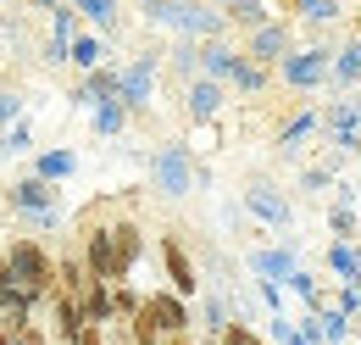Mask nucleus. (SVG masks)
<instances>
[{
  "label": "nucleus",
  "mask_w": 361,
  "mask_h": 345,
  "mask_svg": "<svg viewBox=\"0 0 361 345\" xmlns=\"http://www.w3.org/2000/svg\"><path fill=\"white\" fill-rule=\"evenodd\" d=\"M289 50H295V28H289V17H272V23H262V28L245 34V56H256V62H267V67H278Z\"/></svg>",
  "instance_id": "20e7f679"
},
{
  "label": "nucleus",
  "mask_w": 361,
  "mask_h": 345,
  "mask_svg": "<svg viewBox=\"0 0 361 345\" xmlns=\"http://www.w3.org/2000/svg\"><path fill=\"white\" fill-rule=\"evenodd\" d=\"M245 206L262 217L267 228H289V195H278L272 184H250L245 189Z\"/></svg>",
  "instance_id": "0eeeda50"
},
{
  "label": "nucleus",
  "mask_w": 361,
  "mask_h": 345,
  "mask_svg": "<svg viewBox=\"0 0 361 345\" xmlns=\"http://www.w3.org/2000/svg\"><path fill=\"white\" fill-rule=\"evenodd\" d=\"M217 112H223V84L217 78H195L189 84V117L195 123H212Z\"/></svg>",
  "instance_id": "9d476101"
},
{
  "label": "nucleus",
  "mask_w": 361,
  "mask_h": 345,
  "mask_svg": "<svg viewBox=\"0 0 361 345\" xmlns=\"http://www.w3.org/2000/svg\"><path fill=\"white\" fill-rule=\"evenodd\" d=\"M328 84H334V89L361 84V45H350V50H339V56H334V73H328Z\"/></svg>",
  "instance_id": "4468645a"
},
{
  "label": "nucleus",
  "mask_w": 361,
  "mask_h": 345,
  "mask_svg": "<svg viewBox=\"0 0 361 345\" xmlns=\"http://www.w3.org/2000/svg\"><path fill=\"white\" fill-rule=\"evenodd\" d=\"M322 129H328V139L339 145V151H350L361 134V100L356 95H345V100H334L328 112H322Z\"/></svg>",
  "instance_id": "39448f33"
},
{
  "label": "nucleus",
  "mask_w": 361,
  "mask_h": 345,
  "mask_svg": "<svg viewBox=\"0 0 361 345\" xmlns=\"http://www.w3.org/2000/svg\"><path fill=\"white\" fill-rule=\"evenodd\" d=\"M145 306L156 312V323H161L167 334H189V306H183L178 290H150V296H145Z\"/></svg>",
  "instance_id": "1a4fd4ad"
},
{
  "label": "nucleus",
  "mask_w": 361,
  "mask_h": 345,
  "mask_svg": "<svg viewBox=\"0 0 361 345\" xmlns=\"http://www.w3.org/2000/svg\"><path fill=\"white\" fill-rule=\"evenodd\" d=\"M73 62H78V67H100V45L78 40V45H73Z\"/></svg>",
  "instance_id": "b1692460"
},
{
  "label": "nucleus",
  "mask_w": 361,
  "mask_h": 345,
  "mask_svg": "<svg viewBox=\"0 0 361 345\" xmlns=\"http://www.w3.org/2000/svg\"><path fill=\"white\" fill-rule=\"evenodd\" d=\"M317 123H322V117H317V112H300V117H295V123H289V129L278 134V145H283V151H289V145H300V139H306V134H312Z\"/></svg>",
  "instance_id": "aec40b11"
},
{
  "label": "nucleus",
  "mask_w": 361,
  "mask_h": 345,
  "mask_svg": "<svg viewBox=\"0 0 361 345\" xmlns=\"http://www.w3.org/2000/svg\"><path fill=\"white\" fill-rule=\"evenodd\" d=\"M189 178H195L189 151H183V145H167V151L156 156V184H161L167 195H183V189H189Z\"/></svg>",
  "instance_id": "6e6552de"
},
{
  "label": "nucleus",
  "mask_w": 361,
  "mask_h": 345,
  "mask_svg": "<svg viewBox=\"0 0 361 345\" xmlns=\"http://www.w3.org/2000/svg\"><path fill=\"white\" fill-rule=\"evenodd\" d=\"M223 17H228V28H262V23H272V11H267V0H223Z\"/></svg>",
  "instance_id": "9b49d317"
},
{
  "label": "nucleus",
  "mask_w": 361,
  "mask_h": 345,
  "mask_svg": "<svg viewBox=\"0 0 361 345\" xmlns=\"http://www.w3.org/2000/svg\"><path fill=\"white\" fill-rule=\"evenodd\" d=\"M161 267H167V279H173V290H178L183 301L200 290V273H195V262H189V251H183L173 234H161Z\"/></svg>",
  "instance_id": "423d86ee"
},
{
  "label": "nucleus",
  "mask_w": 361,
  "mask_h": 345,
  "mask_svg": "<svg viewBox=\"0 0 361 345\" xmlns=\"http://www.w3.org/2000/svg\"><path fill=\"white\" fill-rule=\"evenodd\" d=\"M267 78H272V67H267V62H256V56H245V50H239V67H233V84L256 95V89H267Z\"/></svg>",
  "instance_id": "2eb2a0df"
},
{
  "label": "nucleus",
  "mask_w": 361,
  "mask_h": 345,
  "mask_svg": "<svg viewBox=\"0 0 361 345\" xmlns=\"http://www.w3.org/2000/svg\"><path fill=\"white\" fill-rule=\"evenodd\" d=\"M139 301H145L139 290H128V284H111V317H123V323H128V317L139 312Z\"/></svg>",
  "instance_id": "a211bd4d"
},
{
  "label": "nucleus",
  "mask_w": 361,
  "mask_h": 345,
  "mask_svg": "<svg viewBox=\"0 0 361 345\" xmlns=\"http://www.w3.org/2000/svg\"><path fill=\"white\" fill-rule=\"evenodd\" d=\"M278 73H283V84L289 89H322L328 84V73H334V56L312 45V50H289L283 62H278Z\"/></svg>",
  "instance_id": "7ed1b4c3"
},
{
  "label": "nucleus",
  "mask_w": 361,
  "mask_h": 345,
  "mask_svg": "<svg viewBox=\"0 0 361 345\" xmlns=\"http://www.w3.org/2000/svg\"><path fill=\"white\" fill-rule=\"evenodd\" d=\"M6 262H11V279H17V290H28L34 301H39V296H56V262L45 257V245H34V240H17V245L6 251Z\"/></svg>",
  "instance_id": "f03ea898"
},
{
  "label": "nucleus",
  "mask_w": 361,
  "mask_h": 345,
  "mask_svg": "<svg viewBox=\"0 0 361 345\" xmlns=\"http://www.w3.org/2000/svg\"><path fill=\"white\" fill-rule=\"evenodd\" d=\"M250 267H256L262 279H272V284H278V279H289V273H295V257H289V251H256V257H250Z\"/></svg>",
  "instance_id": "dca6fc26"
},
{
  "label": "nucleus",
  "mask_w": 361,
  "mask_h": 345,
  "mask_svg": "<svg viewBox=\"0 0 361 345\" xmlns=\"http://www.w3.org/2000/svg\"><path fill=\"white\" fill-rule=\"evenodd\" d=\"M73 6H78V11H90L100 28H111V23H117V0H73Z\"/></svg>",
  "instance_id": "412c9836"
},
{
  "label": "nucleus",
  "mask_w": 361,
  "mask_h": 345,
  "mask_svg": "<svg viewBox=\"0 0 361 345\" xmlns=\"http://www.w3.org/2000/svg\"><path fill=\"white\" fill-rule=\"evenodd\" d=\"M334 306H339L345 317H361V284H339V290H334Z\"/></svg>",
  "instance_id": "4be33fe9"
},
{
  "label": "nucleus",
  "mask_w": 361,
  "mask_h": 345,
  "mask_svg": "<svg viewBox=\"0 0 361 345\" xmlns=\"http://www.w3.org/2000/svg\"><path fill=\"white\" fill-rule=\"evenodd\" d=\"M328 228H334V240H356V212H350L345 201H334V212H328Z\"/></svg>",
  "instance_id": "6ab92c4d"
},
{
  "label": "nucleus",
  "mask_w": 361,
  "mask_h": 345,
  "mask_svg": "<svg viewBox=\"0 0 361 345\" xmlns=\"http://www.w3.org/2000/svg\"><path fill=\"white\" fill-rule=\"evenodd\" d=\"M0 345H17V340H11V334H6V329H0Z\"/></svg>",
  "instance_id": "bb28decb"
},
{
  "label": "nucleus",
  "mask_w": 361,
  "mask_h": 345,
  "mask_svg": "<svg viewBox=\"0 0 361 345\" xmlns=\"http://www.w3.org/2000/svg\"><path fill=\"white\" fill-rule=\"evenodd\" d=\"M139 251H145V234H139L134 217L100 223V228H90V234H84V262H90L94 279H106V284H128Z\"/></svg>",
  "instance_id": "f257e3e1"
},
{
  "label": "nucleus",
  "mask_w": 361,
  "mask_h": 345,
  "mask_svg": "<svg viewBox=\"0 0 361 345\" xmlns=\"http://www.w3.org/2000/svg\"><path fill=\"white\" fill-rule=\"evenodd\" d=\"M217 340H223V345H262L256 334H250V329H245V317H233V323H228V329L217 334Z\"/></svg>",
  "instance_id": "5701e85b"
},
{
  "label": "nucleus",
  "mask_w": 361,
  "mask_h": 345,
  "mask_svg": "<svg viewBox=\"0 0 361 345\" xmlns=\"http://www.w3.org/2000/svg\"><path fill=\"white\" fill-rule=\"evenodd\" d=\"M50 184L45 178H23L17 189H11V206H23V212H34V217H50Z\"/></svg>",
  "instance_id": "f8f14e48"
},
{
  "label": "nucleus",
  "mask_w": 361,
  "mask_h": 345,
  "mask_svg": "<svg viewBox=\"0 0 361 345\" xmlns=\"http://www.w3.org/2000/svg\"><path fill=\"white\" fill-rule=\"evenodd\" d=\"M73 168V156H67V151H56V156H45V162H39V172H45V178H56V172H67Z\"/></svg>",
  "instance_id": "a878e982"
},
{
  "label": "nucleus",
  "mask_w": 361,
  "mask_h": 345,
  "mask_svg": "<svg viewBox=\"0 0 361 345\" xmlns=\"http://www.w3.org/2000/svg\"><path fill=\"white\" fill-rule=\"evenodd\" d=\"M200 62H206V78H233L239 50H228V45H217V40H206V45H200Z\"/></svg>",
  "instance_id": "ddd939ff"
},
{
  "label": "nucleus",
  "mask_w": 361,
  "mask_h": 345,
  "mask_svg": "<svg viewBox=\"0 0 361 345\" xmlns=\"http://www.w3.org/2000/svg\"><path fill=\"white\" fill-rule=\"evenodd\" d=\"M73 345H106V323H84V329L73 334Z\"/></svg>",
  "instance_id": "393cba45"
},
{
  "label": "nucleus",
  "mask_w": 361,
  "mask_h": 345,
  "mask_svg": "<svg viewBox=\"0 0 361 345\" xmlns=\"http://www.w3.org/2000/svg\"><path fill=\"white\" fill-rule=\"evenodd\" d=\"M295 11H300V17H312V23H339V17H345V6H339V0H295Z\"/></svg>",
  "instance_id": "f3484780"
}]
</instances>
